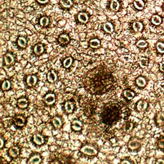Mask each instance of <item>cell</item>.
Masks as SVG:
<instances>
[{
  "instance_id": "1",
  "label": "cell",
  "mask_w": 164,
  "mask_h": 164,
  "mask_svg": "<svg viewBox=\"0 0 164 164\" xmlns=\"http://www.w3.org/2000/svg\"><path fill=\"white\" fill-rule=\"evenodd\" d=\"M114 82L112 72L105 66L100 65L88 72L85 78L84 85L91 94L101 95L111 90Z\"/></svg>"
},
{
  "instance_id": "2",
  "label": "cell",
  "mask_w": 164,
  "mask_h": 164,
  "mask_svg": "<svg viewBox=\"0 0 164 164\" xmlns=\"http://www.w3.org/2000/svg\"><path fill=\"white\" fill-rule=\"evenodd\" d=\"M122 109L119 102H109L103 106L100 114V120L103 124L112 126L121 118Z\"/></svg>"
},
{
  "instance_id": "3",
  "label": "cell",
  "mask_w": 164,
  "mask_h": 164,
  "mask_svg": "<svg viewBox=\"0 0 164 164\" xmlns=\"http://www.w3.org/2000/svg\"><path fill=\"white\" fill-rule=\"evenodd\" d=\"M80 152L88 156H94L98 153V151L95 147H94L92 145L85 144L80 148Z\"/></svg>"
},
{
  "instance_id": "4",
  "label": "cell",
  "mask_w": 164,
  "mask_h": 164,
  "mask_svg": "<svg viewBox=\"0 0 164 164\" xmlns=\"http://www.w3.org/2000/svg\"><path fill=\"white\" fill-rule=\"evenodd\" d=\"M141 147V140L136 137L131 138L128 143V149L131 151H137L139 150Z\"/></svg>"
},
{
  "instance_id": "5",
  "label": "cell",
  "mask_w": 164,
  "mask_h": 164,
  "mask_svg": "<svg viewBox=\"0 0 164 164\" xmlns=\"http://www.w3.org/2000/svg\"><path fill=\"white\" fill-rule=\"evenodd\" d=\"M44 102L48 106H51L53 105L56 102V96L55 94L52 92H49L45 94V96H44Z\"/></svg>"
},
{
  "instance_id": "6",
  "label": "cell",
  "mask_w": 164,
  "mask_h": 164,
  "mask_svg": "<svg viewBox=\"0 0 164 164\" xmlns=\"http://www.w3.org/2000/svg\"><path fill=\"white\" fill-rule=\"evenodd\" d=\"M25 81L28 87H33L36 85L38 82V78L36 75L34 74H29L26 76L25 78Z\"/></svg>"
},
{
  "instance_id": "7",
  "label": "cell",
  "mask_w": 164,
  "mask_h": 164,
  "mask_svg": "<svg viewBox=\"0 0 164 164\" xmlns=\"http://www.w3.org/2000/svg\"><path fill=\"white\" fill-rule=\"evenodd\" d=\"M26 118L23 115H17L13 119V122L15 126L18 127H22L26 124Z\"/></svg>"
},
{
  "instance_id": "8",
  "label": "cell",
  "mask_w": 164,
  "mask_h": 164,
  "mask_svg": "<svg viewBox=\"0 0 164 164\" xmlns=\"http://www.w3.org/2000/svg\"><path fill=\"white\" fill-rule=\"evenodd\" d=\"M21 149L18 146H13L10 147L8 151V156L12 158H16L20 154Z\"/></svg>"
},
{
  "instance_id": "9",
  "label": "cell",
  "mask_w": 164,
  "mask_h": 164,
  "mask_svg": "<svg viewBox=\"0 0 164 164\" xmlns=\"http://www.w3.org/2000/svg\"><path fill=\"white\" fill-rule=\"evenodd\" d=\"M3 62L5 65L10 66L15 62L14 56L10 53H7L3 56Z\"/></svg>"
},
{
  "instance_id": "10",
  "label": "cell",
  "mask_w": 164,
  "mask_h": 164,
  "mask_svg": "<svg viewBox=\"0 0 164 164\" xmlns=\"http://www.w3.org/2000/svg\"><path fill=\"white\" fill-rule=\"evenodd\" d=\"M33 142L37 146H41L45 142V138L43 135L40 133H37L33 135Z\"/></svg>"
},
{
  "instance_id": "11",
  "label": "cell",
  "mask_w": 164,
  "mask_h": 164,
  "mask_svg": "<svg viewBox=\"0 0 164 164\" xmlns=\"http://www.w3.org/2000/svg\"><path fill=\"white\" fill-rule=\"evenodd\" d=\"M46 77L47 80L51 83H55L58 80V74L56 73V72L55 70H53V69H51V70H49L48 72Z\"/></svg>"
},
{
  "instance_id": "12",
  "label": "cell",
  "mask_w": 164,
  "mask_h": 164,
  "mask_svg": "<svg viewBox=\"0 0 164 164\" xmlns=\"http://www.w3.org/2000/svg\"><path fill=\"white\" fill-rule=\"evenodd\" d=\"M42 157L39 154L36 153L33 154L32 155L30 156V157L28 159L27 163L30 164H39L42 162Z\"/></svg>"
},
{
  "instance_id": "13",
  "label": "cell",
  "mask_w": 164,
  "mask_h": 164,
  "mask_svg": "<svg viewBox=\"0 0 164 164\" xmlns=\"http://www.w3.org/2000/svg\"><path fill=\"white\" fill-rule=\"evenodd\" d=\"M83 128V122L79 119H74L71 122V128L75 131H80Z\"/></svg>"
},
{
  "instance_id": "14",
  "label": "cell",
  "mask_w": 164,
  "mask_h": 164,
  "mask_svg": "<svg viewBox=\"0 0 164 164\" xmlns=\"http://www.w3.org/2000/svg\"><path fill=\"white\" fill-rule=\"evenodd\" d=\"M64 107L65 112L68 113V114H71V113H73L75 109L74 103L73 101H67L65 103Z\"/></svg>"
},
{
  "instance_id": "15",
  "label": "cell",
  "mask_w": 164,
  "mask_h": 164,
  "mask_svg": "<svg viewBox=\"0 0 164 164\" xmlns=\"http://www.w3.org/2000/svg\"><path fill=\"white\" fill-rule=\"evenodd\" d=\"M29 105L28 100L26 97H21L17 101V105L20 109L26 108Z\"/></svg>"
},
{
  "instance_id": "16",
  "label": "cell",
  "mask_w": 164,
  "mask_h": 164,
  "mask_svg": "<svg viewBox=\"0 0 164 164\" xmlns=\"http://www.w3.org/2000/svg\"><path fill=\"white\" fill-rule=\"evenodd\" d=\"M52 124L55 128L60 129L63 126V120L59 116H55L51 120Z\"/></svg>"
},
{
  "instance_id": "17",
  "label": "cell",
  "mask_w": 164,
  "mask_h": 164,
  "mask_svg": "<svg viewBox=\"0 0 164 164\" xmlns=\"http://www.w3.org/2000/svg\"><path fill=\"white\" fill-rule=\"evenodd\" d=\"M148 106V103L145 100H140L137 102L136 105V108L139 112H144L146 110Z\"/></svg>"
},
{
  "instance_id": "18",
  "label": "cell",
  "mask_w": 164,
  "mask_h": 164,
  "mask_svg": "<svg viewBox=\"0 0 164 164\" xmlns=\"http://www.w3.org/2000/svg\"><path fill=\"white\" fill-rule=\"evenodd\" d=\"M33 52L37 56H40L44 52V47L42 44H37L34 46Z\"/></svg>"
},
{
  "instance_id": "19",
  "label": "cell",
  "mask_w": 164,
  "mask_h": 164,
  "mask_svg": "<svg viewBox=\"0 0 164 164\" xmlns=\"http://www.w3.org/2000/svg\"><path fill=\"white\" fill-rule=\"evenodd\" d=\"M135 83H136V85L138 87L144 88L146 85L147 81H146V79L144 77L139 76L136 79V80H135Z\"/></svg>"
},
{
  "instance_id": "20",
  "label": "cell",
  "mask_w": 164,
  "mask_h": 164,
  "mask_svg": "<svg viewBox=\"0 0 164 164\" xmlns=\"http://www.w3.org/2000/svg\"><path fill=\"white\" fill-rule=\"evenodd\" d=\"M70 38L67 34H62L58 37V42L62 45H65L69 42Z\"/></svg>"
},
{
  "instance_id": "21",
  "label": "cell",
  "mask_w": 164,
  "mask_h": 164,
  "mask_svg": "<svg viewBox=\"0 0 164 164\" xmlns=\"http://www.w3.org/2000/svg\"><path fill=\"white\" fill-rule=\"evenodd\" d=\"M78 20L82 23H87L89 21V15L85 12H81L78 15Z\"/></svg>"
},
{
  "instance_id": "22",
  "label": "cell",
  "mask_w": 164,
  "mask_h": 164,
  "mask_svg": "<svg viewBox=\"0 0 164 164\" xmlns=\"http://www.w3.org/2000/svg\"><path fill=\"white\" fill-rule=\"evenodd\" d=\"M103 28L104 31L108 33H112L113 30H114L113 24L111 23H110V22H106V23L104 24Z\"/></svg>"
},
{
  "instance_id": "23",
  "label": "cell",
  "mask_w": 164,
  "mask_h": 164,
  "mask_svg": "<svg viewBox=\"0 0 164 164\" xmlns=\"http://www.w3.org/2000/svg\"><path fill=\"white\" fill-rule=\"evenodd\" d=\"M123 96H124V97L126 99L131 100L132 99H133V97L135 96V93L133 90L127 89L124 90V92H123Z\"/></svg>"
},
{
  "instance_id": "24",
  "label": "cell",
  "mask_w": 164,
  "mask_h": 164,
  "mask_svg": "<svg viewBox=\"0 0 164 164\" xmlns=\"http://www.w3.org/2000/svg\"><path fill=\"white\" fill-rule=\"evenodd\" d=\"M156 122L160 126L164 125V113L160 112L158 113L156 117Z\"/></svg>"
},
{
  "instance_id": "25",
  "label": "cell",
  "mask_w": 164,
  "mask_h": 164,
  "mask_svg": "<svg viewBox=\"0 0 164 164\" xmlns=\"http://www.w3.org/2000/svg\"><path fill=\"white\" fill-rule=\"evenodd\" d=\"M73 61H74L73 58L71 57V56H69V57L65 58L64 60H63V62H62L63 66H64V68L68 69L72 65V63H73Z\"/></svg>"
},
{
  "instance_id": "26",
  "label": "cell",
  "mask_w": 164,
  "mask_h": 164,
  "mask_svg": "<svg viewBox=\"0 0 164 164\" xmlns=\"http://www.w3.org/2000/svg\"><path fill=\"white\" fill-rule=\"evenodd\" d=\"M89 45L93 49L99 48L101 46V41L98 39H92L90 40Z\"/></svg>"
},
{
  "instance_id": "27",
  "label": "cell",
  "mask_w": 164,
  "mask_h": 164,
  "mask_svg": "<svg viewBox=\"0 0 164 164\" xmlns=\"http://www.w3.org/2000/svg\"><path fill=\"white\" fill-rule=\"evenodd\" d=\"M17 44L21 48H25L27 46V40L24 37H19L17 39Z\"/></svg>"
},
{
  "instance_id": "28",
  "label": "cell",
  "mask_w": 164,
  "mask_h": 164,
  "mask_svg": "<svg viewBox=\"0 0 164 164\" xmlns=\"http://www.w3.org/2000/svg\"><path fill=\"white\" fill-rule=\"evenodd\" d=\"M12 86L11 82L10 80H5L3 81L2 82L1 84V89L3 91H7L9 89H10Z\"/></svg>"
},
{
  "instance_id": "29",
  "label": "cell",
  "mask_w": 164,
  "mask_h": 164,
  "mask_svg": "<svg viewBox=\"0 0 164 164\" xmlns=\"http://www.w3.org/2000/svg\"><path fill=\"white\" fill-rule=\"evenodd\" d=\"M132 26H133V30L135 31H136V32L141 31L143 29V24L141 22H138V21L134 22L133 23V25H132Z\"/></svg>"
},
{
  "instance_id": "30",
  "label": "cell",
  "mask_w": 164,
  "mask_h": 164,
  "mask_svg": "<svg viewBox=\"0 0 164 164\" xmlns=\"http://www.w3.org/2000/svg\"><path fill=\"white\" fill-rule=\"evenodd\" d=\"M151 22H152L153 24L158 26V25H160L162 23V18L159 15H153L152 18H151Z\"/></svg>"
},
{
  "instance_id": "31",
  "label": "cell",
  "mask_w": 164,
  "mask_h": 164,
  "mask_svg": "<svg viewBox=\"0 0 164 164\" xmlns=\"http://www.w3.org/2000/svg\"><path fill=\"white\" fill-rule=\"evenodd\" d=\"M133 4L135 7L138 10H142L144 7V2L142 0H135Z\"/></svg>"
},
{
  "instance_id": "32",
  "label": "cell",
  "mask_w": 164,
  "mask_h": 164,
  "mask_svg": "<svg viewBox=\"0 0 164 164\" xmlns=\"http://www.w3.org/2000/svg\"><path fill=\"white\" fill-rule=\"evenodd\" d=\"M120 7L119 2L117 0H113L110 3V8L113 11H117Z\"/></svg>"
},
{
  "instance_id": "33",
  "label": "cell",
  "mask_w": 164,
  "mask_h": 164,
  "mask_svg": "<svg viewBox=\"0 0 164 164\" xmlns=\"http://www.w3.org/2000/svg\"><path fill=\"white\" fill-rule=\"evenodd\" d=\"M49 23V19L48 17L44 16L40 18V24L43 27L47 26Z\"/></svg>"
},
{
  "instance_id": "34",
  "label": "cell",
  "mask_w": 164,
  "mask_h": 164,
  "mask_svg": "<svg viewBox=\"0 0 164 164\" xmlns=\"http://www.w3.org/2000/svg\"><path fill=\"white\" fill-rule=\"evenodd\" d=\"M136 45L137 47H138V48H145L148 46V44L145 40L141 39L138 41L136 44Z\"/></svg>"
},
{
  "instance_id": "35",
  "label": "cell",
  "mask_w": 164,
  "mask_h": 164,
  "mask_svg": "<svg viewBox=\"0 0 164 164\" xmlns=\"http://www.w3.org/2000/svg\"><path fill=\"white\" fill-rule=\"evenodd\" d=\"M60 3L65 8H69L72 5V0H60Z\"/></svg>"
},
{
  "instance_id": "36",
  "label": "cell",
  "mask_w": 164,
  "mask_h": 164,
  "mask_svg": "<svg viewBox=\"0 0 164 164\" xmlns=\"http://www.w3.org/2000/svg\"><path fill=\"white\" fill-rule=\"evenodd\" d=\"M157 51L160 53H164V43L162 42H158L156 45Z\"/></svg>"
},
{
  "instance_id": "37",
  "label": "cell",
  "mask_w": 164,
  "mask_h": 164,
  "mask_svg": "<svg viewBox=\"0 0 164 164\" xmlns=\"http://www.w3.org/2000/svg\"><path fill=\"white\" fill-rule=\"evenodd\" d=\"M158 144V146L161 149H164V138H161Z\"/></svg>"
},
{
  "instance_id": "38",
  "label": "cell",
  "mask_w": 164,
  "mask_h": 164,
  "mask_svg": "<svg viewBox=\"0 0 164 164\" xmlns=\"http://www.w3.org/2000/svg\"><path fill=\"white\" fill-rule=\"evenodd\" d=\"M0 140H1V145H0V148H1V149H3V147H4V145H5V141H4L3 138L1 137V138H0Z\"/></svg>"
},
{
  "instance_id": "39",
  "label": "cell",
  "mask_w": 164,
  "mask_h": 164,
  "mask_svg": "<svg viewBox=\"0 0 164 164\" xmlns=\"http://www.w3.org/2000/svg\"><path fill=\"white\" fill-rule=\"evenodd\" d=\"M37 1L39 3H40L44 4V3H48L49 1V0H37Z\"/></svg>"
},
{
  "instance_id": "40",
  "label": "cell",
  "mask_w": 164,
  "mask_h": 164,
  "mask_svg": "<svg viewBox=\"0 0 164 164\" xmlns=\"http://www.w3.org/2000/svg\"><path fill=\"white\" fill-rule=\"evenodd\" d=\"M121 163H131V162H130V161H129V160H122L121 162Z\"/></svg>"
},
{
  "instance_id": "41",
  "label": "cell",
  "mask_w": 164,
  "mask_h": 164,
  "mask_svg": "<svg viewBox=\"0 0 164 164\" xmlns=\"http://www.w3.org/2000/svg\"><path fill=\"white\" fill-rule=\"evenodd\" d=\"M157 163H164V160L163 159H158L156 162Z\"/></svg>"
},
{
  "instance_id": "42",
  "label": "cell",
  "mask_w": 164,
  "mask_h": 164,
  "mask_svg": "<svg viewBox=\"0 0 164 164\" xmlns=\"http://www.w3.org/2000/svg\"><path fill=\"white\" fill-rule=\"evenodd\" d=\"M163 7H164V5H163Z\"/></svg>"
}]
</instances>
